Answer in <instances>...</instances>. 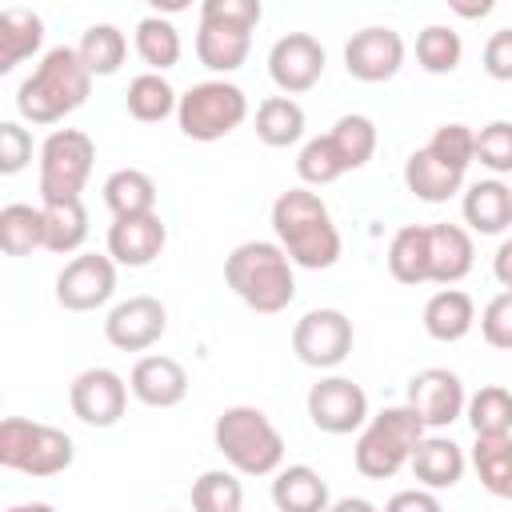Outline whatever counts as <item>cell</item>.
Listing matches in <instances>:
<instances>
[{
  "mask_svg": "<svg viewBox=\"0 0 512 512\" xmlns=\"http://www.w3.org/2000/svg\"><path fill=\"white\" fill-rule=\"evenodd\" d=\"M68 404H72V416L88 428H112L120 424L124 408H128V384L120 372L96 364V368H84L72 376L68 384Z\"/></svg>",
  "mask_w": 512,
  "mask_h": 512,
  "instance_id": "obj_14",
  "label": "cell"
},
{
  "mask_svg": "<svg viewBox=\"0 0 512 512\" xmlns=\"http://www.w3.org/2000/svg\"><path fill=\"white\" fill-rule=\"evenodd\" d=\"M308 116L292 96H264L256 104V140L268 148H292L304 140Z\"/></svg>",
  "mask_w": 512,
  "mask_h": 512,
  "instance_id": "obj_27",
  "label": "cell"
},
{
  "mask_svg": "<svg viewBox=\"0 0 512 512\" xmlns=\"http://www.w3.org/2000/svg\"><path fill=\"white\" fill-rule=\"evenodd\" d=\"M496 284L504 288V292H512V240L504 236L500 244H496Z\"/></svg>",
  "mask_w": 512,
  "mask_h": 512,
  "instance_id": "obj_47",
  "label": "cell"
},
{
  "mask_svg": "<svg viewBox=\"0 0 512 512\" xmlns=\"http://www.w3.org/2000/svg\"><path fill=\"white\" fill-rule=\"evenodd\" d=\"M128 396L140 400L144 408H176L188 396V372L176 356L164 352H148L132 364L128 372Z\"/></svg>",
  "mask_w": 512,
  "mask_h": 512,
  "instance_id": "obj_18",
  "label": "cell"
},
{
  "mask_svg": "<svg viewBox=\"0 0 512 512\" xmlns=\"http://www.w3.org/2000/svg\"><path fill=\"white\" fill-rule=\"evenodd\" d=\"M452 8H456L460 16H468V20H476V16H488L496 4H492V0H480V4H452Z\"/></svg>",
  "mask_w": 512,
  "mask_h": 512,
  "instance_id": "obj_49",
  "label": "cell"
},
{
  "mask_svg": "<svg viewBox=\"0 0 512 512\" xmlns=\"http://www.w3.org/2000/svg\"><path fill=\"white\" fill-rule=\"evenodd\" d=\"M408 468L412 476L420 480V488L428 492H444V488H456L464 480V468H468V456L464 448L444 436V432H424L408 456Z\"/></svg>",
  "mask_w": 512,
  "mask_h": 512,
  "instance_id": "obj_21",
  "label": "cell"
},
{
  "mask_svg": "<svg viewBox=\"0 0 512 512\" xmlns=\"http://www.w3.org/2000/svg\"><path fill=\"white\" fill-rule=\"evenodd\" d=\"M324 60V44L312 32H284L268 48V76L280 88V96H300L320 84Z\"/></svg>",
  "mask_w": 512,
  "mask_h": 512,
  "instance_id": "obj_16",
  "label": "cell"
},
{
  "mask_svg": "<svg viewBox=\"0 0 512 512\" xmlns=\"http://www.w3.org/2000/svg\"><path fill=\"white\" fill-rule=\"evenodd\" d=\"M384 512H444V504H440V496L428 492V488H404V492L388 496Z\"/></svg>",
  "mask_w": 512,
  "mask_h": 512,
  "instance_id": "obj_46",
  "label": "cell"
},
{
  "mask_svg": "<svg viewBox=\"0 0 512 512\" xmlns=\"http://www.w3.org/2000/svg\"><path fill=\"white\" fill-rule=\"evenodd\" d=\"M132 44H136V56L148 64V72H160V76H164L168 68H176V64H180V52H184L180 28H176L172 20H164L160 12H152V16H144V20L136 24Z\"/></svg>",
  "mask_w": 512,
  "mask_h": 512,
  "instance_id": "obj_30",
  "label": "cell"
},
{
  "mask_svg": "<svg viewBox=\"0 0 512 512\" xmlns=\"http://www.w3.org/2000/svg\"><path fill=\"white\" fill-rule=\"evenodd\" d=\"M8 512H56L52 504H44V500H28V504H12Z\"/></svg>",
  "mask_w": 512,
  "mask_h": 512,
  "instance_id": "obj_50",
  "label": "cell"
},
{
  "mask_svg": "<svg viewBox=\"0 0 512 512\" xmlns=\"http://www.w3.org/2000/svg\"><path fill=\"white\" fill-rule=\"evenodd\" d=\"M304 408H308V420L312 428L328 432V436H348V432H360V424L372 416L368 412V392L348 380V376H320L308 396H304Z\"/></svg>",
  "mask_w": 512,
  "mask_h": 512,
  "instance_id": "obj_11",
  "label": "cell"
},
{
  "mask_svg": "<svg viewBox=\"0 0 512 512\" xmlns=\"http://www.w3.org/2000/svg\"><path fill=\"white\" fill-rule=\"evenodd\" d=\"M44 216V248L56 256H76L88 240V208L84 200H64V204H40Z\"/></svg>",
  "mask_w": 512,
  "mask_h": 512,
  "instance_id": "obj_29",
  "label": "cell"
},
{
  "mask_svg": "<svg viewBox=\"0 0 512 512\" xmlns=\"http://www.w3.org/2000/svg\"><path fill=\"white\" fill-rule=\"evenodd\" d=\"M44 44V20L32 8H4L0 12V76L16 64L32 60Z\"/></svg>",
  "mask_w": 512,
  "mask_h": 512,
  "instance_id": "obj_26",
  "label": "cell"
},
{
  "mask_svg": "<svg viewBox=\"0 0 512 512\" xmlns=\"http://www.w3.org/2000/svg\"><path fill=\"white\" fill-rule=\"evenodd\" d=\"M428 232V284H440V288H456L472 264H476V244H472V232L464 224H424Z\"/></svg>",
  "mask_w": 512,
  "mask_h": 512,
  "instance_id": "obj_20",
  "label": "cell"
},
{
  "mask_svg": "<svg viewBox=\"0 0 512 512\" xmlns=\"http://www.w3.org/2000/svg\"><path fill=\"white\" fill-rule=\"evenodd\" d=\"M472 160H480V168H488L496 180L512 172V124L508 120H492L480 132H472Z\"/></svg>",
  "mask_w": 512,
  "mask_h": 512,
  "instance_id": "obj_40",
  "label": "cell"
},
{
  "mask_svg": "<svg viewBox=\"0 0 512 512\" xmlns=\"http://www.w3.org/2000/svg\"><path fill=\"white\" fill-rule=\"evenodd\" d=\"M36 156V140L28 124L20 120H0V176H20Z\"/></svg>",
  "mask_w": 512,
  "mask_h": 512,
  "instance_id": "obj_43",
  "label": "cell"
},
{
  "mask_svg": "<svg viewBox=\"0 0 512 512\" xmlns=\"http://www.w3.org/2000/svg\"><path fill=\"white\" fill-rule=\"evenodd\" d=\"M116 296V264L108 252H76L56 272V304L64 312H96Z\"/></svg>",
  "mask_w": 512,
  "mask_h": 512,
  "instance_id": "obj_12",
  "label": "cell"
},
{
  "mask_svg": "<svg viewBox=\"0 0 512 512\" xmlns=\"http://www.w3.org/2000/svg\"><path fill=\"white\" fill-rule=\"evenodd\" d=\"M328 512H380V508L372 500H364V496H340V500L328 504Z\"/></svg>",
  "mask_w": 512,
  "mask_h": 512,
  "instance_id": "obj_48",
  "label": "cell"
},
{
  "mask_svg": "<svg viewBox=\"0 0 512 512\" xmlns=\"http://www.w3.org/2000/svg\"><path fill=\"white\" fill-rule=\"evenodd\" d=\"M356 332L340 308H312L292 324V352L316 372H332L352 356Z\"/></svg>",
  "mask_w": 512,
  "mask_h": 512,
  "instance_id": "obj_10",
  "label": "cell"
},
{
  "mask_svg": "<svg viewBox=\"0 0 512 512\" xmlns=\"http://www.w3.org/2000/svg\"><path fill=\"white\" fill-rule=\"evenodd\" d=\"M464 420L472 436H512V396L504 384H484L464 400Z\"/></svg>",
  "mask_w": 512,
  "mask_h": 512,
  "instance_id": "obj_36",
  "label": "cell"
},
{
  "mask_svg": "<svg viewBox=\"0 0 512 512\" xmlns=\"http://www.w3.org/2000/svg\"><path fill=\"white\" fill-rule=\"evenodd\" d=\"M168 244V228L156 212L148 216H120L108 224V260L116 268H148L160 260Z\"/></svg>",
  "mask_w": 512,
  "mask_h": 512,
  "instance_id": "obj_19",
  "label": "cell"
},
{
  "mask_svg": "<svg viewBox=\"0 0 512 512\" xmlns=\"http://www.w3.org/2000/svg\"><path fill=\"white\" fill-rule=\"evenodd\" d=\"M420 324L424 332L436 340V344H456L472 332L476 324V304L464 288H440L424 300V312H420Z\"/></svg>",
  "mask_w": 512,
  "mask_h": 512,
  "instance_id": "obj_24",
  "label": "cell"
},
{
  "mask_svg": "<svg viewBox=\"0 0 512 512\" xmlns=\"http://www.w3.org/2000/svg\"><path fill=\"white\" fill-rule=\"evenodd\" d=\"M404 188L424 204H448L456 192H464V172L440 164L432 152L416 148L404 160Z\"/></svg>",
  "mask_w": 512,
  "mask_h": 512,
  "instance_id": "obj_25",
  "label": "cell"
},
{
  "mask_svg": "<svg viewBox=\"0 0 512 512\" xmlns=\"http://www.w3.org/2000/svg\"><path fill=\"white\" fill-rule=\"evenodd\" d=\"M104 204H108L112 220L148 216V212H156V180L144 168H116L104 180Z\"/></svg>",
  "mask_w": 512,
  "mask_h": 512,
  "instance_id": "obj_28",
  "label": "cell"
},
{
  "mask_svg": "<svg viewBox=\"0 0 512 512\" xmlns=\"http://www.w3.org/2000/svg\"><path fill=\"white\" fill-rule=\"evenodd\" d=\"M460 60H464V40H460L456 28H448V24L420 28V36H416V64L428 76H448V72L460 68Z\"/></svg>",
  "mask_w": 512,
  "mask_h": 512,
  "instance_id": "obj_38",
  "label": "cell"
},
{
  "mask_svg": "<svg viewBox=\"0 0 512 512\" xmlns=\"http://www.w3.org/2000/svg\"><path fill=\"white\" fill-rule=\"evenodd\" d=\"M124 104H128V116H132V120H140V124H160V120L176 116V88H172L160 72H140V76L128 80Z\"/></svg>",
  "mask_w": 512,
  "mask_h": 512,
  "instance_id": "obj_34",
  "label": "cell"
},
{
  "mask_svg": "<svg viewBox=\"0 0 512 512\" xmlns=\"http://www.w3.org/2000/svg\"><path fill=\"white\" fill-rule=\"evenodd\" d=\"M224 284L244 308L260 316H276L296 300V268L272 240L236 244L224 256Z\"/></svg>",
  "mask_w": 512,
  "mask_h": 512,
  "instance_id": "obj_3",
  "label": "cell"
},
{
  "mask_svg": "<svg viewBox=\"0 0 512 512\" xmlns=\"http://www.w3.org/2000/svg\"><path fill=\"white\" fill-rule=\"evenodd\" d=\"M192 512H244V484L232 468H208L192 480Z\"/></svg>",
  "mask_w": 512,
  "mask_h": 512,
  "instance_id": "obj_39",
  "label": "cell"
},
{
  "mask_svg": "<svg viewBox=\"0 0 512 512\" xmlns=\"http://www.w3.org/2000/svg\"><path fill=\"white\" fill-rule=\"evenodd\" d=\"M424 152H432L440 164H448V168H456V172H468V164H472V128L460 124V120L440 124V128L428 136Z\"/></svg>",
  "mask_w": 512,
  "mask_h": 512,
  "instance_id": "obj_42",
  "label": "cell"
},
{
  "mask_svg": "<svg viewBox=\"0 0 512 512\" xmlns=\"http://www.w3.org/2000/svg\"><path fill=\"white\" fill-rule=\"evenodd\" d=\"M212 444L236 476H272L284 464V436L256 404H228L212 420Z\"/></svg>",
  "mask_w": 512,
  "mask_h": 512,
  "instance_id": "obj_4",
  "label": "cell"
},
{
  "mask_svg": "<svg viewBox=\"0 0 512 512\" xmlns=\"http://www.w3.org/2000/svg\"><path fill=\"white\" fill-rule=\"evenodd\" d=\"M36 248H44L40 204H4L0 208V252L4 256H32Z\"/></svg>",
  "mask_w": 512,
  "mask_h": 512,
  "instance_id": "obj_37",
  "label": "cell"
},
{
  "mask_svg": "<svg viewBox=\"0 0 512 512\" xmlns=\"http://www.w3.org/2000/svg\"><path fill=\"white\" fill-rule=\"evenodd\" d=\"M272 232H276L272 244L288 256L292 268L324 272L344 252V240H340V228H336L328 204L320 200V192H312L304 184H296L272 200Z\"/></svg>",
  "mask_w": 512,
  "mask_h": 512,
  "instance_id": "obj_1",
  "label": "cell"
},
{
  "mask_svg": "<svg viewBox=\"0 0 512 512\" xmlns=\"http://www.w3.org/2000/svg\"><path fill=\"white\" fill-rule=\"evenodd\" d=\"M480 336H484V344L496 348V352H508V348H512V292L500 288V292L484 304V312H480Z\"/></svg>",
  "mask_w": 512,
  "mask_h": 512,
  "instance_id": "obj_44",
  "label": "cell"
},
{
  "mask_svg": "<svg viewBox=\"0 0 512 512\" xmlns=\"http://www.w3.org/2000/svg\"><path fill=\"white\" fill-rule=\"evenodd\" d=\"M168 332V308L156 296H128L108 308L104 340L116 352H148Z\"/></svg>",
  "mask_w": 512,
  "mask_h": 512,
  "instance_id": "obj_17",
  "label": "cell"
},
{
  "mask_svg": "<svg viewBox=\"0 0 512 512\" xmlns=\"http://www.w3.org/2000/svg\"><path fill=\"white\" fill-rule=\"evenodd\" d=\"M272 504L276 512H328L332 492L312 464H280L272 472Z\"/></svg>",
  "mask_w": 512,
  "mask_h": 512,
  "instance_id": "obj_23",
  "label": "cell"
},
{
  "mask_svg": "<svg viewBox=\"0 0 512 512\" xmlns=\"http://www.w3.org/2000/svg\"><path fill=\"white\" fill-rule=\"evenodd\" d=\"M420 436H424V424L412 416V408L392 404L360 424L352 464L364 480H392L400 468H408V456Z\"/></svg>",
  "mask_w": 512,
  "mask_h": 512,
  "instance_id": "obj_7",
  "label": "cell"
},
{
  "mask_svg": "<svg viewBox=\"0 0 512 512\" xmlns=\"http://www.w3.org/2000/svg\"><path fill=\"white\" fill-rule=\"evenodd\" d=\"M260 16V0H204L196 24V60L220 80L236 72L252 52V28Z\"/></svg>",
  "mask_w": 512,
  "mask_h": 512,
  "instance_id": "obj_5",
  "label": "cell"
},
{
  "mask_svg": "<svg viewBox=\"0 0 512 512\" xmlns=\"http://www.w3.org/2000/svg\"><path fill=\"white\" fill-rule=\"evenodd\" d=\"M88 92H92V76L84 72L76 48L56 44V48H48L40 56V64L16 88L20 124H36V128L60 124L64 116H72L76 108H84Z\"/></svg>",
  "mask_w": 512,
  "mask_h": 512,
  "instance_id": "obj_2",
  "label": "cell"
},
{
  "mask_svg": "<svg viewBox=\"0 0 512 512\" xmlns=\"http://www.w3.org/2000/svg\"><path fill=\"white\" fill-rule=\"evenodd\" d=\"M36 164H40V204L80 200L96 164V144L80 128H56L36 148Z\"/></svg>",
  "mask_w": 512,
  "mask_h": 512,
  "instance_id": "obj_9",
  "label": "cell"
},
{
  "mask_svg": "<svg viewBox=\"0 0 512 512\" xmlns=\"http://www.w3.org/2000/svg\"><path fill=\"white\" fill-rule=\"evenodd\" d=\"M460 216L468 224V232L480 236H504L512 224V188L496 176L488 180H472L460 192Z\"/></svg>",
  "mask_w": 512,
  "mask_h": 512,
  "instance_id": "obj_22",
  "label": "cell"
},
{
  "mask_svg": "<svg viewBox=\"0 0 512 512\" xmlns=\"http://www.w3.org/2000/svg\"><path fill=\"white\" fill-rule=\"evenodd\" d=\"M404 68V36L388 24H368L344 44V72L360 84H384Z\"/></svg>",
  "mask_w": 512,
  "mask_h": 512,
  "instance_id": "obj_15",
  "label": "cell"
},
{
  "mask_svg": "<svg viewBox=\"0 0 512 512\" xmlns=\"http://www.w3.org/2000/svg\"><path fill=\"white\" fill-rule=\"evenodd\" d=\"M324 136H328V144H332V152H336L344 172L364 168L372 160V152H376V124L368 116H360V112L340 116Z\"/></svg>",
  "mask_w": 512,
  "mask_h": 512,
  "instance_id": "obj_35",
  "label": "cell"
},
{
  "mask_svg": "<svg viewBox=\"0 0 512 512\" xmlns=\"http://www.w3.org/2000/svg\"><path fill=\"white\" fill-rule=\"evenodd\" d=\"M244 120H248V96L232 80L212 76V80H200V84H192L188 92L176 96V124L196 144L224 140Z\"/></svg>",
  "mask_w": 512,
  "mask_h": 512,
  "instance_id": "obj_8",
  "label": "cell"
},
{
  "mask_svg": "<svg viewBox=\"0 0 512 512\" xmlns=\"http://www.w3.org/2000/svg\"><path fill=\"white\" fill-rule=\"evenodd\" d=\"M472 468L488 496L508 500L512 496V436H476Z\"/></svg>",
  "mask_w": 512,
  "mask_h": 512,
  "instance_id": "obj_33",
  "label": "cell"
},
{
  "mask_svg": "<svg viewBox=\"0 0 512 512\" xmlns=\"http://www.w3.org/2000/svg\"><path fill=\"white\" fill-rule=\"evenodd\" d=\"M388 272L396 284H428V232L424 224H404L388 240Z\"/></svg>",
  "mask_w": 512,
  "mask_h": 512,
  "instance_id": "obj_31",
  "label": "cell"
},
{
  "mask_svg": "<svg viewBox=\"0 0 512 512\" xmlns=\"http://www.w3.org/2000/svg\"><path fill=\"white\" fill-rule=\"evenodd\" d=\"M296 176H300V184H304V188H324V184H332V180H340V176H344V168H340V160H336V152H332L328 136H312V140H304V144H300Z\"/></svg>",
  "mask_w": 512,
  "mask_h": 512,
  "instance_id": "obj_41",
  "label": "cell"
},
{
  "mask_svg": "<svg viewBox=\"0 0 512 512\" xmlns=\"http://www.w3.org/2000/svg\"><path fill=\"white\" fill-rule=\"evenodd\" d=\"M484 72L492 80H512V28H496L484 44Z\"/></svg>",
  "mask_w": 512,
  "mask_h": 512,
  "instance_id": "obj_45",
  "label": "cell"
},
{
  "mask_svg": "<svg viewBox=\"0 0 512 512\" xmlns=\"http://www.w3.org/2000/svg\"><path fill=\"white\" fill-rule=\"evenodd\" d=\"M72 460H76V444L64 428L28 416H0V468H12L32 480H48L68 472Z\"/></svg>",
  "mask_w": 512,
  "mask_h": 512,
  "instance_id": "obj_6",
  "label": "cell"
},
{
  "mask_svg": "<svg viewBox=\"0 0 512 512\" xmlns=\"http://www.w3.org/2000/svg\"><path fill=\"white\" fill-rule=\"evenodd\" d=\"M464 400H468L464 380L452 368H420L408 380L404 408H412V416L424 424V432H440L464 416Z\"/></svg>",
  "mask_w": 512,
  "mask_h": 512,
  "instance_id": "obj_13",
  "label": "cell"
},
{
  "mask_svg": "<svg viewBox=\"0 0 512 512\" xmlns=\"http://www.w3.org/2000/svg\"><path fill=\"white\" fill-rule=\"evenodd\" d=\"M76 56L88 76H116L128 56V36L116 24H88L76 44Z\"/></svg>",
  "mask_w": 512,
  "mask_h": 512,
  "instance_id": "obj_32",
  "label": "cell"
}]
</instances>
